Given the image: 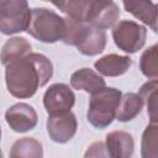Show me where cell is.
Here are the masks:
<instances>
[{
  "label": "cell",
  "instance_id": "5bb4252c",
  "mask_svg": "<svg viewBox=\"0 0 158 158\" xmlns=\"http://www.w3.org/2000/svg\"><path fill=\"white\" fill-rule=\"evenodd\" d=\"M105 44H106L105 31L90 25L84 40L78 44V49L85 56H95L104 51Z\"/></svg>",
  "mask_w": 158,
  "mask_h": 158
},
{
  "label": "cell",
  "instance_id": "9c48e42d",
  "mask_svg": "<svg viewBox=\"0 0 158 158\" xmlns=\"http://www.w3.org/2000/svg\"><path fill=\"white\" fill-rule=\"evenodd\" d=\"M47 131L49 137L58 143L68 142L77 132V118L73 112L49 116L47 120Z\"/></svg>",
  "mask_w": 158,
  "mask_h": 158
},
{
  "label": "cell",
  "instance_id": "4fadbf2b",
  "mask_svg": "<svg viewBox=\"0 0 158 158\" xmlns=\"http://www.w3.org/2000/svg\"><path fill=\"white\" fill-rule=\"evenodd\" d=\"M31 53V43L23 37H12L2 47L1 62L9 65Z\"/></svg>",
  "mask_w": 158,
  "mask_h": 158
},
{
  "label": "cell",
  "instance_id": "ba28073f",
  "mask_svg": "<svg viewBox=\"0 0 158 158\" xmlns=\"http://www.w3.org/2000/svg\"><path fill=\"white\" fill-rule=\"evenodd\" d=\"M118 16L120 10L114 1H91L86 23L96 28L105 30L114 26Z\"/></svg>",
  "mask_w": 158,
  "mask_h": 158
},
{
  "label": "cell",
  "instance_id": "52a82bcc",
  "mask_svg": "<svg viewBox=\"0 0 158 158\" xmlns=\"http://www.w3.org/2000/svg\"><path fill=\"white\" fill-rule=\"evenodd\" d=\"M7 125L16 132H26L37 125V114L35 109L25 102H19L5 112Z\"/></svg>",
  "mask_w": 158,
  "mask_h": 158
},
{
  "label": "cell",
  "instance_id": "5b68a950",
  "mask_svg": "<svg viewBox=\"0 0 158 158\" xmlns=\"http://www.w3.org/2000/svg\"><path fill=\"white\" fill-rule=\"evenodd\" d=\"M112 37L120 49L127 53H135L143 47L147 37V30L133 21L123 20L115 25Z\"/></svg>",
  "mask_w": 158,
  "mask_h": 158
},
{
  "label": "cell",
  "instance_id": "7402d4cb",
  "mask_svg": "<svg viewBox=\"0 0 158 158\" xmlns=\"http://www.w3.org/2000/svg\"><path fill=\"white\" fill-rule=\"evenodd\" d=\"M142 73L152 81H158V43L146 49L139 60Z\"/></svg>",
  "mask_w": 158,
  "mask_h": 158
},
{
  "label": "cell",
  "instance_id": "8992f818",
  "mask_svg": "<svg viewBox=\"0 0 158 158\" xmlns=\"http://www.w3.org/2000/svg\"><path fill=\"white\" fill-rule=\"evenodd\" d=\"M74 101V93L68 85L62 83L51 85L43 96V105L49 116H57L70 112Z\"/></svg>",
  "mask_w": 158,
  "mask_h": 158
},
{
  "label": "cell",
  "instance_id": "d6986e66",
  "mask_svg": "<svg viewBox=\"0 0 158 158\" xmlns=\"http://www.w3.org/2000/svg\"><path fill=\"white\" fill-rule=\"evenodd\" d=\"M64 20H65V35H64L63 42L67 44L78 47V44L84 40L90 25L83 21H78L75 19H72L69 16H67Z\"/></svg>",
  "mask_w": 158,
  "mask_h": 158
},
{
  "label": "cell",
  "instance_id": "6da1fadb",
  "mask_svg": "<svg viewBox=\"0 0 158 158\" xmlns=\"http://www.w3.org/2000/svg\"><path fill=\"white\" fill-rule=\"evenodd\" d=\"M6 85L11 95L25 99L32 96L40 86L47 84L53 74L51 60L40 53L28 56L6 65Z\"/></svg>",
  "mask_w": 158,
  "mask_h": 158
},
{
  "label": "cell",
  "instance_id": "e0dca14e",
  "mask_svg": "<svg viewBox=\"0 0 158 158\" xmlns=\"http://www.w3.org/2000/svg\"><path fill=\"white\" fill-rule=\"evenodd\" d=\"M123 6L135 17L139 19L141 21H143L144 23H147L149 26L156 20L157 9H156V4H153L152 1H141V0L123 1Z\"/></svg>",
  "mask_w": 158,
  "mask_h": 158
},
{
  "label": "cell",
  "instance_id": "603a6c76",
  "mask_svg": "<svg viewBox=\"0 0 158 158\" xmlns=\"http://www.w3.org/2000/svg\"><path fill=\"white\" fill-rule=\"evenodd\" d=\"M84 158H111L104 142H94L85 152Z\"/></svg>",
  "mask_w": 158,
  "mask_h": 158
},
{
  "label": "cell",
  "instance_id": "8fae6325",
  "mask_svg": "<svg viewBox=\"0 0 158 158\" xmlns=\"http://www.w3.org/2000/svg\"><path fill=\"white\" fill-rule=\"evenodd\" d=\"M70 85L78 90H85L91 95L105 88V80L89 68H81L72 74Z\"/></svg>",
  "mask_w": 158,
  "mask_h": 158
},
{
  "label": "cell",
  "instance_id": "7c38bea8",
  "mask_svg": "<svg viewBox=\"0 0 158 158\" xmlns=\"http://www.w3.org/2000/svg\"><path fill=\"white\" fill-rule=\"evenodd\" d=\"M132 60L127 56L107 54L95 62V69L106 77H118L123 74L131 65Z\"/></svg>",
  "mask_w": 158,
  "mask_h": 158
},
{
  "label": "cell",
  "instance_id": "2e32d148",
  "mask_svg": "<svg viewBox=\"0 0 158 158\" xmlns=\"http://www.w3.org/2000/svg\"><path fill=\"white\" fill-rule=\"evenodd\" d=\"M143 104H144L143 99L139 96V94H135V93L125 94L121 98L117 114H116V118L122 122L132 120L135 116L139 114Z\"/></svg>",
  "mask_w": 158,
  "mask_h": 158
},
{
  "label": "cell",
  "instance_id": "277c9868",
  "mask_svg": "<svg viewBox=\"0 0 158 158\" xmlns=\"http://www.w3.org/2000/svg\"><path fill=\"white\" fill-rule=\"evenodd\" d=\"M32 10L23 0L0 1V30L4 35L27 31L31 22Z\"/></svg>",
  "mask_w": 158,
  "mask_h": 158
},
{
  "label": "cell",
  "instance_id": "44dd1931",
  "mask_svg": "<svg viewBox=\"0 0 158 158\" xmlns=\"http://www.w3.org/2000/svg\"><path fill=\"white\" fill-rule=\"evenodd\" d=\"M142 158H158V123L151 122L143 135L141 143Z\"/></svg>",
  "mask_w": 158,
  "mask_h": 158
},
{
  "label": "cell",
  "instance_id": "ffe728a7",
  "mask_svg": "<svg viewBox=\"0 0 158 158\" xmlns=\"http://www.w3.org/2000/svg\"><path fill=\"white\" fill-rule=\"evenodd\" d=\"M52 4L58 9H60L63 12H65L67 16L86 23L90 12L91 1H59V2L54 1Z\"/></svg>",
  "mask_w": 158,
  "mask_h": 158
},
{
  "label": "cell",
  "instance_id": "3957f363",
  "mask_svg": "<svg viewBox=\"0 0 158 158\" xmlns=\"http://www.w3.org/2000/svg\"><path fill=\"white\" fill-rule=\"evenodd\" d=\"M121 98V91L114 88H104L101 91L91 95L88 110L89 122L98 128L109 126L116 117Z\"/></svg>",
  "mask_w": 158,
  "mask_h": 158
},
{
  "label": "cell",
  "instance_id": "9a60e30c",
  "mask_svg": "<svg viewBox=\"0 0 158 158\" xmlns=\"http://www.w3.org/2000/svg\"><path fill=\"white\" fill-rule=\"evenodd\" d=\"M10 158H43L42 144L33 137L20 138L12 144Z\"/></svg>",
  "mask_w": 158,
  "mask_h": 158
},
{
  "label": "cell",
  "instance_id": "cb8c5ba5",
  "mask_svg": "<svg viewBox=\"0 0 158 158\" xmlns=\"http://www.w3.org/2000/svg\"><path fill=\"white\" fill-rule=\"evenodd\" d=\"M156 9H157V15H156V20L153 21V23L151 25V28L158 33V4H156Z\"/></svg>",
  "mask_w": 158,
  "mask_h": 158
},
{
  "label": "cell",
  "instance_id": "7a4b0ae2",
  "mask_svg": "<svg viewBox=\"0 0 158 158\" xmlns=\"http://www.w3.org/2000/svg\"><path fill=\"white\" fill-rule=\"evenodd\" d=\"M27 32L38 41L46 43H53L59 40L63 41L65 35V20L52 10L36 7L32 9Z\"/></svg>",
  "mask_w": 158,
  "mask_h": 158
},
{
  "label": "cell",
  "instance_id": "30bf717a",
  "mask_svg": "<svg viewBox=\"0 0 158 158\" xmlns=\"http://www.w3.org/2000/svg\"><path fill=\"white\" fill-rule=\"evenodd\" d=\"M106 148L111 158H131L133 138L125 131H112L106 136Z\"/></svg>",
  "mask_w": 158,
  "mask_h": 158
},
{
  "label": "cell",
  "instance_id": "ac0fdd59",
  "mask_svg": "<svg viewBox=\"0 0 158 158\" xmlns=\"http://www.w3.org/2000/svg\"><path fill=\"white\" fill-rule=\"evenodd\" d=\"M139 96L146 102L151 122L158 123V81L146 83L139 90Z\"/></svg>",
  "mask_w": 158,
  "mask_h": 158
}]
</instances>
